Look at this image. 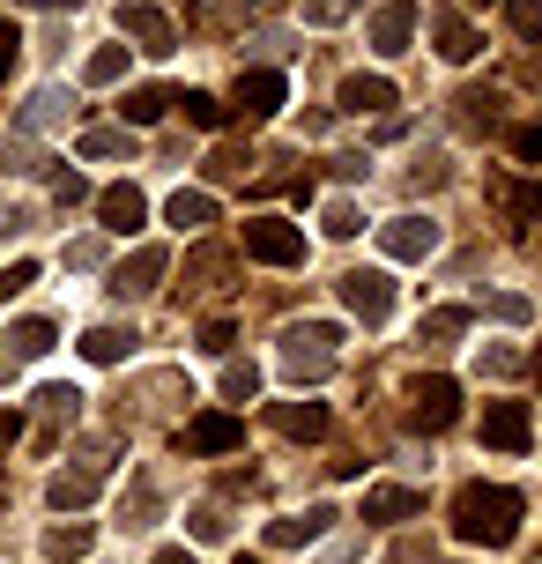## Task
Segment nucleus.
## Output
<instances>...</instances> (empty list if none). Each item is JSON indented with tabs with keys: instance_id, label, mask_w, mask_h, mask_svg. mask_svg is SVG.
<instances>
[{
	"instance_id": "nucleus-40",
	"label": "nucleus",
	"mask_w": 542,
	"mask_h": 564,
	"mask_svg": "<svg viewBox=\"0 0 542 564\" xmlns=\"http://www.w3.org/2000/svg\"><path fill=\"white\" fill-rule=\"evenodd\" d=\"M230 341H238V335H230V319H208V327H200V349H208V357H224Z\"/></svg>"
},
{
	"instance_id": "nucleus-49",
	"label": "nucleus",
	"mask_w": 542,
	"mask_h": 564,
	"mask_svg": "<svg viewBox=\"0 0 542 564\" xmlns=\"http://www.w3.org/2000/svg\"><path fill=\"white\" fill-rule=\"evenodd\" d=\"M30 8H83V0H30Z\"/></svg>"
},
{
	"instance_id": "nucleus-48",
	"label": "nucleus",
	"mask_w": 542,
	"mask_h": 564,
	"mask_svg": "<svg viewBox=\"0 0 542 564\" xmlns=\"http://www.w3.org/2000/svg\"><path fill=\"white\" fill-rule=\"evenodd\" d=\"M0 230H23V216H15V208H0Z\"/></svg>"
},
{
	"instance_id": "nucleus-3",
	"label": "nucleus",
	"mask_w": 542,
	"mask_h": 564,
	"mask_svg": "<svg viewBox=\"0 0 542 564\" xmlns=\"http://www.w3.org/2000/svg\"><path fill=\"white\" fill-rule=\"evenodd\" d=\"M246 253L268 260V268H297V260H305V230L283 224V216H253V224H246Z\"/></svg>"
},
{
	"instance_id": "nucleus-25",
	"label": "nucleus",
	"mask_w": 542,
	"mask_h": 564,
	"mask_svg": "<svg viewBox=\"0 0 542 564\" xmlns=\"http://www.w3.org/2000/svg\"><path fill=\"white\" fill-rule=\"evenodd\" d=\"M75 112V97H67V89H37V97H30V127H59V119Z\"/></svg>"
},
{
	"instance_id": "nucleus-24",
	"label": "nucleus",
	"mask_w": 542,
	"mask_h": 564,
	"mask_svg": "<svg viewBox=\"0 0 542 564\" xmlns=\"http://www.w3.org/2000/svg\"><path fill=\"white\" fill-rule=\"evenodd\" d=\"M164 105H172V89H127V105H119V112L134 119V127H156Z\"/></svg>"
},
{
	"instance_id": "nucleus-39",
	"label": "nucleus",
	"mask_w": 542,
	"mask_h": 564,
	"mask_svg": "<svg viewBox=\"0 0 542 564\" xmlns=\"http://www.w3.org/2000/svg\"><path fill=\"white\" fill-rule=\"evenodd\" d=\"M484 371L490 379H520V349H484Z\"/></svg>"
},
{
	"instance_id": "nucleus-29",
	"label": "nucleus",
	"mask_w": 542,
	"mask_h": 564,
	"mask_svg": "<svg viewBox=\"0 0 542 564\" xmlns=\"http://www.w3.org/2000/svg\"><path fill=\"white\" fill-rule=\"evenodd\" d=\"M319 230H327V238H357V230H365V216H357V200H327V216H319Z\"/></svg>"
},
{
	"instance_id": "nucleus-34",
	"label": "nucleus",
	"mask_w": 542,
	"mask_h": 564,
	"mask_svg": "<svg viewBox=\"0 0 542 564\" xmlns=\"http://www.w3.org/2000/svg\"><path fill=\"white\" fill-rule=\"evenodd\" d=\"M15 67H23V30H15V23H0V83H8Z\"/></svg>"
},
{
	"instance_id": "nucleus-12",
	"label": "nucleus",
	"mask_w": 542,
	"mask_h": 564,
	"mask_svg": "<svg viewBox=\"0 0 542 564\" xmlns=\"http://www.w3.org/2000/svg\"><path fill=\"white\" fill-rule=\"evenodd\" d=\"M178 446L186 453H230V446H246V423L238 416H194L178 431Z\"/></svg>"
},
{
	"instance_id": "nucleus-38",
	"label": "nucleus",
	"mask_w": 542,
	"mask_h": 564,
	"mask_svg": "<svg viewBox=\"0 0 542 564\" xmlns=\"http://www.w3.org/2000/svg\"><path fill=\"white\" fill-rule=\"evenodd\" d=\"M498 319H506V327H528V319H535V305H528V297H520V290H506V297H498Z\"/></svg>"
},
{
	"instance_id": "nucleus-45",
	"label": "nucleus",
	"mask_w": 542,
	"mask_h": 564,
	"mask_svg": "<svg viewBox=\"0 0 542 564\" xmlns=\"http://www.w3.org/2000/svg\"><path fill=\"white\" fill-rule=\"evenodd\" d=\"M15 438H23V416H15V409H0V453L15 446Z\"/></svg>"
},
{
	"instance_id": "nucleus-47",
	"label": "nucleus",
	"mask_w": 542,
	"mask_h": 564,
	"mask_svg": "<svg viewBox=\"0 0 542 564\" xmlns=\"http://www.w3.org/2000/svg\"><path fill=\"white\" fill-rule=\"evenodd\" d=\"M149 564H194V550H156Z\"/></svg>"
},
{
	"instance_id": "nucleus-10",
	"label": "nucleus",
	"mask_w": 542,
	"mask_h": 564,
	"mask_svg": "<svg viewBox=\"0 0 542 564\" xmlns=\"http://www.w3.org/2000/svg\"><path fill=\"white\" fill-rule=\"evenodd\" d=\"M97 216H105V230L134 238V230L149 224V200H142V186H105V194H97Z\"/></svg>"
},
{
	"instance_id": "nucleus-18",
	"label": "nucleus",
	"mask_w": 542,
	"mask_h": 564,
	"mask_svg": "<svg viewBox=\"0 0 542 564\" xmlns=\"http://www.w3.org/2000/svg\"><path fill=\"white\" fill-rule=\"evenodd\" d=\"M416 512H424V498H416V490H401V482L365 490V520H416Z\"/></svg>"
},
{
	"instance_id": "nucleus-14",
	"label": "nucleus",
	"mask_w": 542,
	"mask_h": 564,
	"mask_svg": "<svg viewBox=\"0 0 542 564\" xmlns=\"http://www.w3.org/2000/svg\"><path fill=\"white\" fill-rule=\"evenodd\" d=\"M283 75H268V67H260V75H238V112L246 119H275L283 112Z\"/></svg>"
},
{
	"instance_id": "nucleus-33",
	"label": "nucleus",
	"mask_w": 542,
	"mask_h": 564,
	"mask_svg": "<svg viewBox=\"0 0 542 564\" xmlns=\"http://www.w3.org/2000/svg\"><path fill=\"white\" fill-rule=\"evenodd\" d=\"M224 394H230V401H253V394H260V365H230V371H224Z\"/></svg>"
},
{
	"instance_id": "nucleus-17",
	"label": "nucleus",
	"mask_w": 542,
	"mask_h": 564,
	"mask_svg": "<svg viewBox=\"0 0 542 564\" xmlns=\"http://www.w3.org/2000/svg\"><path fill=\"white\" fill-rule=\"evenodd\" d=\"M476 53H484V30L468 23V15H438V59L460 67V59H476Z\"/></svg>"
},
{
	"instance_id": "nucleus-15",
	"label": "nucleus",
	"mask_w": 542,
	"mask_h": 564,
	"mask_svg": "<svg viewBox=\"0 0 542 564\" xmlns=\"http://www.w3.org/2000/svg\"><path fill=\"white\" fill-rule=\"evenodd\" d=\"M164 224H172V230H208V224H216V194H200V186H178V194L164 200Z\"/></svg>"
},
{
	"instance_id": "nucleus-11",
	"label": "nucleus",
	"mask_w": 542,
	"mask_h": 564,
	"mask_svg": "<svg viewBox=\"0 0 542 564\" xmlns=\"http://www.w3.org/2000/svg\"><path fill=\"white\" fill-rule=\"evenodd\" d=\"M119 30L142 37V53H172V15L149 8V0H127V8H119Z\"/></svg>"
},
{
	"instance_id": "nucleus-42",
	"label": "nucleus",
	"mask_w": 542,
	"mask_h": 564,
	"mask_svg": "<svg viewBox=\"0 0 542 564\" xmlns=\"http://www.w3.org/2000/svg\"><path fill=\"white\" fill-rule=\"evenodd\" d=\"M89 194V186H83V178H75V171H59V178H53V200H59V208H75V200H83Z\"/></svg>"
},
{
	"instance_id": "nucleus-19",
	"label": "nucleus",
	"mask_w": 542,
	"mask_h": 564,
	"mask_svg": "<svg viewBox=\"0 0 542 564\" xmlns=\"http://www.w3.org/2000/svg\"><path fill=\"white\" fill-rule=\"evenodd\" d=\"M394 105V83L387 75H349L343 83V112H387Z\"/></svg>"
},
{
	"instance_id": "nucleus-31",
	"label": "nucleus",
	"mask_w": 542,
	"mask_h": 564,
	"mask_svg": "<svg viewBox=\"0 0 542 564\" xmlns=\"http://www.w3.org/2000/svg\"><path fill=\"white\" fill-rule=\"evenodd\" d=\"M460 327H468V312H460V305H438V312H424V341H454Z\"/></svg>"
},
{
	"instance_id": "nucleus-43",
	"label": "nucleus",
	"mask_w": 542,
	"mask_h": 564,
	"mask_svg": "<svg viewBox=\"0 0 542 564\" xmlns=\"http://www.w3.org/2000/svg\"><path fill=\"white\" fill-rule=\"evenodd\" d=\"M513 156H520V164H535V156H542V134H535V127H520V134H513Z\"/></svg>"
},
{
	"instance_id": "nucleus-32",
	"label": "nucleus",
	"mask_w": 542,
	"mask_h": 564,
	"mask_svg": "<svg viewBox=\"0 0 542 564\" xmlns=\"http://www.w3.org/2000/svg\"><path fill=\"white\" fill-rule=\"evenodd\" d=\"M30 282H37V260H8V268H0V305H8V297H23Z\"/></svg>"
},
{
	"instance_id": "nucleus-22",
	"label": "nucleus",
	"mask_w": 542,
	"mask_h": 564,
	"mask_svg": "<svg viewBox=\"0 0 542 564\" xmlns=\"http://www.w3.org/2000/svg\"><path fill=\"white\" fill-rule=\"evenodd\" d=\"M97 498V468H75V476H53V506L59 512H83Z\"/></svg>"
},
{
	"instance_id": "nucleus-20",
	"label": "nucleus",
	"mask_w": 542,
	"mask_h": 564,
	"mask_svg": "<svg viewBox=\"0 0 542 564\" xmlns=\"http://www.w3.org/2000/svg\"><path fill=\"white\" fill-rule=\"evenodd\" d=\"M275 431H283V438H319V431H327V409H319V401H283V409H275Z\"/></svg>"
},
{
	"instance_id": "nucleus-37",
	"label": "nucleus",
	"mask_w": 542,
	"mask_h": 564,
	"mask_svg": "<svg viewBox=\"0 0 542 564\" xmlns=\"http://www.w3.org/2000/svg\"><path fill=\"white\" fill-rule=\"evenodd\" d=\"M357 0H305V23H349Z\"/></svg>"
},
{
	"instance_id": "nucleus-23",
	"label": "nucleus",
	"mask_w": 542,
	"mask_h": 564,
	"mask_svg": "<svg viewBox=\"0 0 542 564\" xmlns=\"http://www.w3.org/2000/svg\"><path fill=\"white\" fill-rule=\"evenodd\" d=\"M83 156H89V164H112V156H134V141L119 134V127H89V134H83Z\"/></svg>"
},
{
	"instance_id": "nucleus-46",
	"label": "nucleus",
	"mask_w": 542,
	"mask_h": 564,
	"mask_svg": "<svg viewBox=\"0 0 542 564\" xmlns=\"http://www.w3.org/2000/svg\"><path fill=\"white\" fill-rule=\"evenodd\" d=\"M513 30H520V37L535 30V0H513Z\"/></svg>"
},
{
	"instance_id": "nucleus-13",
	"label": "nucleus",
	"mask_w": 542,
	"mask_h": 564,
	"mask_svg": "<svg viewBox=\"0 0 542 564\" xmlns=\"http://www.w3.org/2000/svg\"><path fill=\"white\" fill-rule=\"evenodd\" d=\"M327 528H335V506L290 512V520H275V528H268V550H305V542H319Z\"/></svg>"
},
{
	"instance_id": "nucleus-28",
	"label": "nucleus",
	"mask_w": 542,
	"mask_h": 564,
	"mask_svg": "<svg viewBox=\"0 0 542 564\" xmlns=\"http://www.w3.org/2000/svg\"><path fill=\"white\" fill-rule=\"evenodd\" d=\"M172 105H186V119H194V127H208V134L224 127V105H216L208 89H186V97H172Z\"/></svg>"
},
{
	"instance_id": "nucleus-4",
	"label": "nucleus",
	"mask_w": 542,
	"mask_h": 564,
	"mask_svg": "<svg viewBox=\"0 0 542 564\" xmlns=\"http://www.w3.org/2000/svg\"><path fill=\"white\" fill-rule=\"evenodd\" d=\"M454 416H460L454 379H416V387H409V431H446Z\"/></svg>"
},
{
	"instance_id": "nucleus-44",
	"label": "nucleus",
	"mask_w": 542,
	"mask_h": 564,
	"mask_svg": "<svg viewBox=\"0 0 542 564\" xmlns=\"http://www.w3.org/2000/svg\"><path fill=\"white\" fill-rule=\"evenodd\" d=\"M67 268H97V238H75L67 246Z\"/></svg>"
},
{
	"instance_id": "nucleus-21",
	"label": "nucleus",
	"mask_w": 542,
	"mask_h": 564,
	"mask_svg": "<svg viewBox=\"0 0 542 564\" xmlns=\"http://www.w3.org/2000/svg\"><path fill=\"white\" fill-rule=\"evenodd\" d=\"M8 349H15L23 365H37V357L53 349V319H15V327H8Z\"/></svg>"
},
{
	"instance_id": "nucleus-26",
	"label": "nucleus",
	"mask_w": 542,
	"mask_h": 564,
	"mask_svg": "<svg viewBox=\"0 0 542 564\" xmlns=\"http://www.w3.org/2000/svg\"><path fill=\"white\" fill-rule=\"evenodd\" d=\"M89 83L105 89V83H119V75H127V45H97V53H89V67H83Z\"/></svg>"
},
{
	"instance_id": "nucleus-36",
	"label": "nucleus",
	"mask_w": 542,
	"mask_h": 564,
	"mask_svg": "<svg viewBox=\"0 0 542 564\" xmlns=\"http://www.w3.org/2000/svg\"><path fill=\"white\" fill-rule=\"evenodd\" d=\"M224 535H230L224 506H200V512H194V542H224Z\"/></svg>"
},
{
	"instance_id": "nucleus-1",
	"label": "nucleus",
	"mask_w": 542,
	"mask_h": 564,
	"mask_svg": "<svg viewBox=\"0 0 542 564\" xmlns=\"http://www.w3.org/2000/svg\"><path fill=\"white\" fill-rule=\"evenodd\" d=\"M520 512H528L520 490H506V482H468L454 498V535L476 542V550H506L520 535Z\"/></svg>"
},
{
	"instance_id": "nucleus-9",
	"label": "nucleus",
	"mask_w": 542,
	"mask_h": 564,
	"mask_svg": "<svg viewBox=\"0 0 542 564\" xmlns=\"http://www.w3.org/2000/svg\"><path fill=\"white\" fill-rule=\"evenodd\" d=\"M164 268H172V260H164V246H142V253H127L112 268V290H119V297H149V290L164 282Z\"/></svg>"
},
{
	"instance_id": "nucleus-41",
	"label": "nucleus",
	"mask_w": 542,
	"mask_h": 564,
	"mask_svg": "<svg viewBox=\"0 0 542 564\" xmlns=\"http://www.w3.org/2000/svg\"><path fill=\"white\" fill-rule=\"evenodd\" d=\"M37 401H45L53 416H75V401H83V394H75V387H37Z\"/></svg>"
},
{
	"instance_id": "nucleus-35",
	"label": "nucleus",
	"mask_w": 542,
	"mask_h": 564,
	"mask_svg": "<svg viewBox=\"0 0 542 564\" xmlns=\"http://www.w3.org/2000/svg\"><path fill=\"white\" fill-rule=\"evenodd\" d=\"M45 550H53V557H83V550H89V528H53V535H45Z\"/></svg>"
},
{
	"instance_id": "nucleus-7",
	"label": "nucleus",
	"mask_w": 542,
	"mask_h": 564,
	"mask_svg": "<svg viewBox=\"0 0 542 564\" xmlns=\"http://www.w3.org/2000/svg\"><path fill=\"white\" fill-rule=\"evenodd\" d=\"M484 446H498V453H528V446H535L528 401H490V409H484Z\"/></svg>"
},
{
	"instance_id": "nucleus-2",
	"label": "nucleus",
	"mask_w": 542,
	"mask_h": 564,
	"mask_svg": "<svg viewBox=\"0 0 542 564\" xmlns=\"http://www.w3.org/2000/svg\"><path fill=\"white\" fill-rule=\"evenodd\" d=\"M335 341H343V327H335V319L283 327V365H290V379H327V365H335Z\"/></svg>"
},
{
	"instance_id": "nucleus-5",
	"label": "nucleus",
	"mask_w": 542,
	"mask_h": 564,
	"mask_svg": "<svg viewBox=\"0 0 542 564\" xmlns=\"http://www.w3.org/2000/svg\"><path fill=\"white\" fill-rule=\"evenodd\" d=\"M343 305H349V319L379 327V319L394 312V282L379 275V268H357V275H343Z\"/></svg>"
},
{
	"instance_id": "nucleus-6",
	"label": "nucleus",
	"mask_w": 542,
	"mask_h": 564,
	"mask_svg": "<svg viewBox=\"0 0 542 564\" xmlns=\"http://www.w3.org/2000/svg\"><path fill=\"white\" fill-rule=\"evenodd\" d=\"M379 253L387 260H431L438 253V224L431 216H394V224H379Z\"/></svg>"
},
{
	"instance_id": "nucleus-16",
	"label": "nucleus",
	"mask_w": 542,
	"mask_h": 564,
	"mask_svg": "<svg viewBox=\"0 0 542 564\" xmlns=\"http://www.w3.org/2000/svg\"><path fill=\"white\" fill-rule=\"evenodd\" d=\"M134 341H142L134 327H89L83 357H89V365H127V357H134Z\"/></svg>"
},
{
	"instance_id": "nucleus-27",
	"label": "nucleus",
	"mask_w": 542,
	"mask_h": 564,
	"mask_svg": "<svg viewBox=\"0 0 542 564\" xmlns=\"http://www.w3.org/2000/svg\"><path fill=\"white\" fill-rule=\"evenodd\" d=\"M498 208L513 216V230H528V216L542 208V194H535V186H498Z\"/></svg>"
},
{
	"instance_id": "nucleus-8",
	"label": "nucleus",
	"mask_w": 542,
	"mask_h": 564,
	"mask_svg": "<svg viewBox=\"0 0 542 564\" xmlns=\"http://www.w3.org/2000/svg\"><path fill=\"white\" fill-rule=\"evenodd\" d=\"M409 37H416V0H387V8L371 15V53L401 59V53H409Z\"/></svg>"
},
{
	"instance_id": "nucleus-30",
	"label": "nucleus",
	"mask_w": 542,
	"mask_h": 564,
	"mask_svg": "<svg viewBox=\"0 0 542 564\" xmlns=\"http://www.w3.org/2000/svg\"><path fill=\"white\" fill-rule=\"evenodd\" d=\"M253 164H260V156H253V149H238V141H224V149L208 156V171H216V178H246Z\"/></svg>"
}]
</instances>
